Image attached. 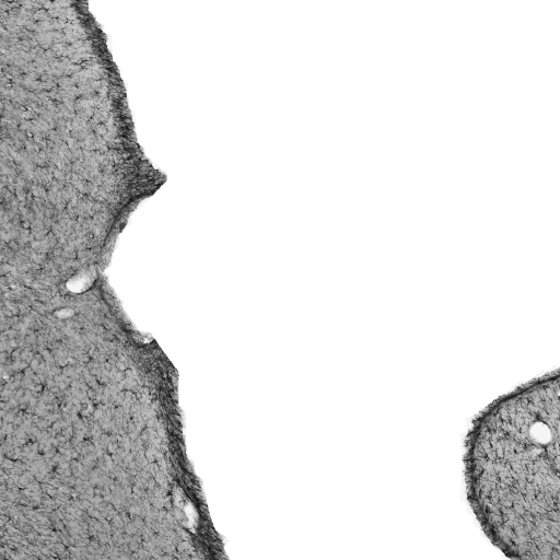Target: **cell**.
<instances>
[{
  "mask_svg": "<svg viewBox=\"0 0 560 560\" xmlns=\"http://www.w3.org/2000/svg\"><path fill=\"white\" fill-rule=\"evenodd\" d=\"M559 375L523 385L482 410L465 440L468 502L511 559L560 560Z\"/></svg>",
  "mask_w": 560,
  "mask_h": 560,
  "instance_id": "cell-1",
  "label": "cell"
}]
</instances>
